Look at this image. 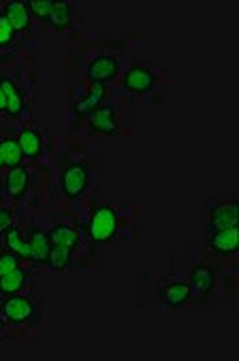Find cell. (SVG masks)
Here are the masks:
<instances>
[{
    "label": "cell",
    "mask_w": 239,
    "mask_h": 361,
    "mask_svg": "<svg viewBox=\"0 0 239 361\" xmlns=\"http://www.w3.org/2000/svg\"><path fill=\"white\" fill-rule=\"evenodd\" d=\"M118 233V212L111 205H99L88 221V238L92 242H109Z\"/></svg>",
    "instance_id": "1"
},
{
    "label": "cell",
    "mask_w": 239,
    "mask_h": 361,
    "mask_svg": "<svg viewBox=\"0 0 239 361\" xmlns=\"http://www.w3.org/2000/svg\"><path fill=\"white\" fill-rule=\"evenodd\" d=\"M90 182V167L86 163H71L60 173V190L66 199L82 197Z\"/></svg>",
    "instance_id": "2"
},
{
    "label": "cell",
    "mask_w": 239,
    "mask_h": 361,
    "mask_svg": "<svg viewBox=\"0 0 239 361\" xmlns=\"http://www.w3.org/2000/svg\"><path fill=\"white\" fill-rule=\"evenodd\" d=\"M0 312L3 317L9 321V323H26L32 319L35 314V304L28 300V298H22V295H9L3 304H0Z\"/></svg>",
    "instance_id": "3"
},
{
    "label": "cell",
    "mask_w": 239,
    "mask_h": 361,
    "mask_svg": "<svg viewBox=\"0 0 239 361\" xmlns=\"http://www.w3.org/2000/svg\"><path fill=\"white\" fill-rule=\"evenodd\" d=\"M118 75V60L114 56H99L88 66V78L92 84L105 86Z\"/></svg>",
    "instance_id": "4"
},
{
    "label": "cell",
    "mask_w": 239,
    "mask_h": 361,
    "mask_svg": "<svg viewBox=\"0 0 239 361\" xmlns=\"http://www.w3.org/2000/svg\"><path fill=\"white\" fill-rule=\"evenodd\" d=\"M154 84H156V78L145 66H130L124 75V88L128 92H135V94L149 92L154 88Z\"/></svg>",
    "instance_id": "5"
},
{
    "label": "cell",
    "mask_w": 239,
    "mask_h": 361,
    "mask_svg": "<svg viewBox=\"0 0 239 361\" xmlns=\"http://www.w3.org/2000/svg\"><path fill=\"white\" fill-rule=\"evenodd\" d=\"M9 24L13 26L16 32H24L30 28V20H32V13H30V3H18V0H11V3L5 5V13H3Z\"/></svg>",
    "instance_id": "6"
},
{
    "label": "cell",
    "mask_w": 239,
    "mask_h": 361,
    "mask_svg": "<svg viewBox=\"0 0 239 361\" xmlns=\"http://www.w3.org/2000/svg\"><path fill=\"white\" fill-rule=\"evenodd\" d=\"M88 124H90L92 133H99V135H116L118 133V122H116V114L111 107H97L88 116Z\"/></svg>",
    "instance_id": "7"
},
{
    "label": "cell",
    "mask_w": 239,
    "mask_h": 361,
    "mask_svg": "<svg viewBox=\"0 0 239 361\" xmlns=\"http://www.w3.org/2000/svg\"><path fill=\"white\" fill-rule=\"evenodd\" d=\"M209 248L216 255L228 257L237 250V227H228V229H218L212 233L209 238Z\"/></svg>",
    "instance_id": "8"
},
{
    "label": "cell",
    "mask_w": 239,
    "mask_h": 361,
    "mask_svg": "<svg viewBox=\"0 0 239 361\" xmlns=\"http://www.w3.org/2000/svg\"><path fill=\"white\" fill-rule=\"evenodd\" d=\"M47 240H49L51 248H64L68 252H73L79 242L77 231L71 225H54L51 231L47 233Z\"/></svg>",
    "instance_id": "9"
},
{
    "label": "cell",
    "mask_w": 239,
    "mask_h": 361,
    "mask_svg": "<svg viewBox=\"0 0 239 361\" xmlns=\"http://www.w3.org/2000/svg\"><path fill=\"white\" fill-rule=\"evenodd\" d=\"M228 227H237V207L233 203L216 205L209 214V229L218 231V229H228Z\"/></svg>",
    "instance_id": "10"
},
{
    "label": "cell",
    "mask_w": 239,
    "mask_h": 361,
    "mask_svg": "<svg viewBox=\"0 0 239 361\" xmlns=\"http://www.w3.org/2000/svg\"><path fill=\"white\" fill-rule=\"evenodd\" d=\"M214 282H216V276H214V269L205 263H199L197 267H192L190 271V291H197V293H209L214 288Z\"/></svg>",
    "instance_id": "11"
},
{
    "label": "cell",
    "mask_w": 239,
    "mask_h": 361,
    "mask_svg": "<svg viewBox=\"0 0 239 361\" xmlns=\"http://www.w3.org/2000/svg\"><path fill=\"white\" fill-rule=\"evenodd\" d=\"M28 250H30V261L35 263H47L51 246L47 240V233H43L41 229H32L28 235Z\"/></svg>",
    "instance_id": "12"
},
{
    "label": "cell",
    "mask_w": 239,
    "mask_h": 361,
    "mask_svg": "<svg viewBox=\"0 0 239 361\" xmlns=\"http://www.w3.org/2000/svg\"><path fill=\"white\" fill-rule=\"evenodd\" d=\"M190 300V286L188 282H173L163 288V302L169 308H182Z\"/></svg>",
    "instance_id": "13"
},
{
    "label": "cell",
    "mask_w": 239,
    "mask_h": 361,
    "mask_svg": "<svg viewBox=\"0 0 239 361\" xmlns=\"http://www.w3.org/2000/svg\"><path fill=\"white\" fill-rule=\"evenodd\" d=\"M28 190V171L26 167H13L7 173V195L11 199H22L24 192Z\"/></svg>",
    "instance_id": "14"
},
{
    "label": "cell",
    "mask_w": 239,
    "mask_h": 361,
    "mask_svg": "<svg viewBox=\"0 0 239 361\" xmlns=\"http://www.w3.org/2000/svg\"><path fill=\"white\" fill-rule=\"evenodd\" d=\"M18 143H20V148L24 152L26 159H39L41 152H43V141H41V135L32 128H24L18 137Z\"/></svg>",
    "instance_id": "15"
},
{
    "label": "cell",
    "mask_w": 239,
    "mask_h": 361,
    "mask_svg": "<svg viewBox=\"0 0 239 361\" xmlns=\"http://www.w3.org/2000/svg\"><path fill=\"white\" fill-rule=\"evenodd\" d=\"M3 244H5V250L20 257V259H30V250H28V240H24L22 231L20 229H9L5 235H3Z\"/></svg>",
    "instance_id": "16"
},
{
    "label": "cell",
    "mask_w": 239,
    "mask_h": 361,
    "mask_svg": "<svg viewBox=\"0 0 239 361\" xmlns=\"http://www.w3.org/2000/svg\"><path fill=\"white\" fill-rule=\"evenodd\" d=\"M0 157H3V163L5 167L13 169V167H22V161H24V152L20 148V143L18 139H3L0 141Z\"/></svg>",
    "instance_id": "17"
},
{
    "label": "cell",
    "mask_w": 239,
    "mask_h": 361,
    "mask_svg": "<svg viewBox=\"0 0 239 361\" xmlns=\"http://www.w3.org/2000/svg\"><path fill=\"white\" fill-rule=\"evenodd\" d=\"M26 280H28V271L22 269V267L9 271V274H5V276H0V293H5V295H16V293L20 291V288H24Z\"/></svg>",
    "instance_id": "18"
},
{
    "label": "cell",
    "mask_w": 239,
    "mask_h": 361,
    "mask_svg": "<svg viewBox=\"0 0 239 361\" xmlns=\"http://www.w3.org/2000/svg\"><path fill=\"white\" fill-rule=\"evenodd\" d=\"M103 99H105V88L99 86V84H92V90L86 99H82L79 103H75V114L79 116H90L97 107L103 105Z\"/></svg>",
    "instance_id": "19"
},
{
    "label": "cell",
    "mask_w": 239,
    "mask_h": 361,
    "mask_svg": "<svg viewBox=\"0 0 239 361\" xmlns=\"http://www.w3.org/2000/svg\"><path fill=\"white\" fill-rule=\"evenodd\" d=\"M47 22H49L51 28H56V30L68 28V26H71V5H68V3H54Z\"/></svg>",
    "instance_id": "20"
},
{
    "label": "cell",
    "mask_w": 239,
    "mask_h": 361,
    "mask_svg": "<svg viewBox=\"0 0 239 361\" xmlns=\"http://www.w3.org/2000/svg\"><path fill=\"white\" fill-rule=\"evenodd\" d=\"M71 255H73V252H68V250H64V248H51L49 259H47V265H49L51 269H56V271H62V269L68 267Z\"/></svg>",
    "instance_id": "21"
},
{
    "label": "cell",
    "mask_w": 239,
    "mask_h": 361,
    "mask_svg": "<svg viewBox=\"0 0 239 361\" xmlns=\"http://www.w3.org/2000/svg\"><path fill=\"white\" fill-rule=\"evenodd\" d=\"M7 116H11V118H18L22 111H24V94H22V90H18V88H13L11 92H9V101H7Z\"/></svg>",
    "instance_id": "22"
},
{
    "label": "cell",
    "mask_w": 239,
    "mask_h": 361,
    "mask_svg": "<svg viewBox=\"0 0 239 361\" xmlns=\"http://www.w3.org/2000/svg\"><path fill=\"white\" fill-rule=\"evenodd\" d=\"M16 39V30L13 26L9 24V20L5 16H0V47H5V45H11Z\"/></svg>",
    "instance_id": "23"
},
{
    "label": "cell",
    "mask_w": 239,
    "mask_h": 361,
    "mask_svg": "<svg viewBox=\"0 0 239 361\" xmlns=\"http://www.w3.org/2000/svg\"><path fill=\"white\" fill-rule=\"evenodd\" d=\"M20 267V257L11 255V252H3L0 255V276H5L13 269Z\"/></svg>",
    "instance_id": "24"
},
{
    "label": "cell",
    "mask_w": 239,
    "mask_h": 361,
    "mask_svg": "<svg viewBox=\"0 0 239 361\" xmlns=\"http://www.w3.org/2000/svg\"><path fill=\"white\" fill-rule=\"evenodd\" d=\"M51 7H54V3H30V13L37 20H49Z\"/></svg>",
    "instance_id": "25"
},
{
    "label": "cell",
    "mask_w": 239,
    "mask_h": 361,
    "mask_svg": "<svg viewBox=\"0 0 239 361\" xmlns=\"http://www.w3.org/2000/svg\"><path fill=\"white\" fill-rule=\"evenodd\" d=\"M9 229H13V214L7 207H0V235H5Z\"/></svg>",
    "instance_id": "26"
},
{
    "label": "cell",
    "mask_w": 239,
    "mask_h": 361,
    "mask_svg": "<svg viewBox=\"0 0 239 361\" xmlns=\"http://www.w3.org/2000/svg\"><path fill=\"white\" fill-rule=\"evenodd\" d=\"M13 82L11 80H3L0 82V111L7 109V101H9V92L13 90Z\"/></svg>",
    "instance_id": "27"
},
{
    "label": "cell",
    "mask_w": 239,
    "mask_h": 361,
    "mask_svg": "<svg viewBox=\"0 0 239 361\" xmlns=\"http://www.w3.org/2000/svg\"><path fill=\"white\" fill-rule=\"evenodd\" d=\"M5 167V163H3V157H0V169H3Z\"/></svg>",
    "instance_id": "28"
}]
</instances>
